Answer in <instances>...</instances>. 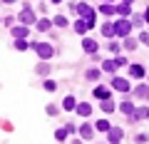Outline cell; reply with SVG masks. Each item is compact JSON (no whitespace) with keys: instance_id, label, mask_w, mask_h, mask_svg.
I'll return each instance as SVG.
<instances>
[{"instance_id":"cell-17","label":"cell","mask_w":149,"mask_h":144,"mask_svg":"<svg viewBox=\"0 0 149 144\" xmlns=\"http://www.w3.org/2000/svg\"><path fill=\"white\" fill-rule=\"evenodd\" d=\"M77 112H80L82 117H90V112H92V107L87 104V102H80V104H77Z\"/></svg>"},{"instance_id":"cell-21","label":"cell","mask_w":149,"mask_h":144,"mask_svg":"<svg viewBox=\"0 0 149 144\" xmlns=\"http://www.w3.org/2000/svg\"><path fill=\"white\" fill-rule=\"evenodd\" d=\"M100 75H102V70H97V67H92V70H87V72H85L87 80H100Z\"/></svg>"},{"instance_id":"cell-10","label":"cell","mask_w":149,"mask_h":144,"mask_svg":"<svg viewBox=\"0 0 149 144\" xmlns=\"http://www.w3.org/2000/svg\"><path fill=\"white\" fill-rule=\"evenodd\" d=\"M132 119H144V117H149V109L147 107H134V112L129 114Z\"/></svg>"},{"instance_id":"cell-23","label":"cell","mask_w":149,"mask_h":144,"mask_svg":"<svg viewBox=\"0 0 149 144\" xmlns=\"http://www.w3.org/2000/svg\"><path fill=\"white\" fill-rule=\"evenodd\" d=\"M95 127H97V129H100V132H109V129H112V124H109V122H107V119H100V122H97V124H95Z\"/></svg>"},{"instance_id":"cell-40","label":"cell","mask_w":149,"mask_h":144,"mask_svg":"<svg viewBox=\"0 0 149 144\" xmlns=\"http://www.w3.org/2000/svg\"><path fill=\"white\" fill-rule=\"evenodd\" d=\"M122 3H132V0H122Z\"/></svg>"},{"instance_id":"cell-2","label":"cell","mask_w":149,"mask_h":144,"mask_svg":"<svg viewBox=\"0 0 149 144\" xmlns=\"http://www.w3.org/2000/svg\"><path fill=\"white\" fill-rule=\"evenodd\" d=\"M32 50L37 52V57H42V60H50L55 55V50H52V45H47V42H32L30 45Z\"/></svg>"},{"instance_id":"cell-24","label":"cell","mask_w":149,"mask_h":144,"mask_svg":"<svg viewBox=\"0 0 149 144\" xmlns=\"http://www.w3.org/2000/svg\"><path fill=\"white\" fill-rule=\"evenodd\" d=\"M119 112H124V114H132V112H134V104H129V102H122V104H119Z\"/></svg>"},{"instance_id":"cell-28","label":"cell","mask_w":149,"mask_h":144,"mask_svg":"<svg viewBox=\"0 0 149 144\" xmlns=\"http://www.w3.org/2000/svg\"><path fill=\"white\" fill-rule=\"evenodd\" d=\"M15 50H27V42H25V38H15Z\"/></svg>"},{"instance_id":"cell-27","label":"cell","mask_w":149,"mask_h":144,"mask_svg":"<svg viewBox=\"0 0 149 144\" xmlns=\"http://www.w3.org/2000/svg\"><path fill=\"white\" fill-rule=\"evenodd\" d=\"M124 50H137V40L134 38H124Z\"/></svg>"},{"instance_id":"cell-6","label":"cell","mask_w":149,"mask_h":144,"mask_svg":"<svg viewBox=\"0 0 149 144\" xmlns=\"http://www.w3.org/2000/svg\"><path fill=\"white\" fill-rule=\"evenodd\" d=\"M20 22H22V25H32V22H37L35 20V13H32L30 8H25V10L20 13Z\"/></svg>"},{"instance_id":"cell-41","label":"cell","mask_w":149,"mask_h":144,"mask_svg":"<svg viewBox=\"0 0 149 144\" xmlns=\"http://www.w3.org/2000/svg\"><path fill=\"white\" fill-rule=\"evenodd\" d=\"M104 3H112V0H104Z\"/></svg>"},{"instance_id":"cell-36","label":"cell","mask_w":149,"mask_h":144,"mask_svg":"<svg viewBox=\"0 0 149 144\" xmlns=\"http://www.w3.org/2000/svg\"><path fill=\"white\" fill-rule=\"evenodd\" d=\"M127 65V57H117V67H124Z\"/></svg>"},{"instance_id":"cell-39","label":"cell","mask_w":149,"mask_h":144,"mask_svg":"<svg viewBox=\"0 0 149 144\" xmlns=\"http://www.w3.org/2000/svg\"><path fill=\"white\" fill-rule=\"evenodd\" d=\"M52 3H62V0H52Z\"/></svg>"},{"instance_id":"cell-7","label":"cell","mask_w":149,"mask_h":144,"mask_svg":"<svg viewBox=\"0 0 149 144\" xmlns=\"http://www.w3.org/2000/svg\"><path fill=\"white\" fill-rule=\"evenodd\" d=\"M72 30L77 32V35H85V32L90 30V25H87V20H85V17H82V20H77V22H74V25H72Z\"/></svg>"},{"instance_id":"cell-19","label":"cell","mask_w":149,"mask_h":144,"mask_svg":"<svg viewBox=\"0 0 149 144\" xmlns=\"http://www.w3.org/2000/svg\"><path fill=\"white\" fill-rule=\"evenodd\" d=\"M62 109H77V102H74V97H65V99H62Z\"/></svg>"},{"instance_id":"cell-11","label":"cell","mask_w":149,"mask_h":144,"mask_svg":"<svg viewBox=\"0 0 149 144\" xmlns=\"http://www.w3.org/2000/svg\"><path fill=\"white\" fill-rule=\"evenodd\" d=\"M102 35H104V38H114V35H117L114 22H104V25H102Z\"/></svg>"},{"instance_id":"cell-13","label":"cell","mask_w":149,"mask_h":144,"mask_svg":"<svg viewBox=\"0 0 149 144\" xmlns=\"http://www.w3.org/2000/svg\"><path fill=\"white\" fill-rule=\"evenodd\" d=\"M134 97H142V99H149V87L147 85H139L134 90Z\"/></svg>"},{"instance_id":"cell-37","label":"cell","mask_w":149,"mask_h":144,"mask_svg":"<svg viewBox=\"0 0 149 144\" xmlns=\"http://www.w3.org/2000/svg\"><path fill=\"white\" fill-rule=\"evenodd\" d=\"M144 20L149 22V8H147V10H144Z\"/></svg>"},{"instance_id":"cell-3","label":"cell","mask_w":149,"mask_h":144,"mask_svg":"<svg viewBox=\"0 0 149 144\" xmlns=\"http://www.w3.org/2000/svg\"><path fill=\"white\" fill-rule=\"evenodd\" d=\"M132 22H127V20H117L114 22V30H117V35L119 38H129V32H132Z\"/></svg>"},{"instance_id":"cell-8","label":"cell","mask_w":149,"mask_h":144,"mask_svg":"<svg viewBox=\"0 0 149 144\" xmlns=\"http://www.w3.org/2000/svg\"><path fill=\"white\" fill-rule=\"evenodd\" d=\"M80 137H82V139H92V137H95L92 124H80Z\"/></svg>"},{"instance_id":"cell-9","label":"cell","mask_w":149,"mask_h":144,"mask_svg":"<svg viewBox=\"0 0 149 144\" xmlns=\"http://www.w3.org/2000/svg\"><path fill=\"white\" fill-rule=\"evenodd\" d=\"M129 75H132L134 80H142L144 77V67L142 65H129Z\"/></svg>"},{"instance_id":"cell-35","label":"cell","mask_w":149,"mask_h":144,"mask_svg":"<svg viewBox=\"0 0 149 144\" xmlns=\"http://www.w3.org/2000/svg\"><path fill=\"white\" fill-rule=\"evenodd\" d=\"M107 47H109L112 52H119V45H117V42H109V45H107Z\"/></svg>"},{"instance_id":"cell-4","label":"cell","mask_w":149,"mask_h":144,"mask_svg":"<svg viewBox=\"0 0 149 144\" xmlns=\"http://www.w3.org/2000/svg\"><path fill=\"white\" fill-rule=\"evenodd\" d=\"M107 139H109L112 144H114V142H122V139H124V132H122L119 127H112L109 132H107Z\"/></svg>"},{"instance_id":"cell-34","label":"cell","mask_w":149,"mask_h":144,"mask_svg":"<svg viewBox=\"0 0 149 144\" xmlns=\"http://www.w3.org/2000/svg\"><path fill=\"white\" fill-rule=\"evenodd\" d=\"M47 114H57V104H47Z\"/></svg>"},{"instance_id":"cell-31","label":"cell","mask_w":149,"mask_h":144,"mask_svg":"<svg viewBox=\"0 0 149 144\" xmlns=\"http://www.w3.org/2000/svg\"><path fill=\"white\" fill-rule=\"evenodd\" d=\"M132 25L134 27H142L144 25V15H132Z\"/></svg>"},{"instance_id":"cell-30","label":"cell","mask_w":149,"mask_h":144,"mask_svg":"<svg viewBox=\"0 0 149 144\" xmlns=\"http://www.w3.org/2000/svg\"><path fill=\"white\" fill-rule=\"evenodd\" d=\"M52 25H57V27H65V25H67V17H65V15H57V17L52 20Z\"/></svg>"},{"instance_id":"cell-1","label":"cell","mask_w":149,"mask_h":144,"mask_svg":"<svg viewBox=\"0 0 149 144\" xmlns=\"http://www.w3.org/2000/svg\"><path fill=\"white\" fill-rule=\"evenodd\" d=\"M72 10L77 13V15H82V17H85L90 27H95V10H92V8L87 5V3H74V5H72Z\"/></svg>"},{"instance_id":"cell-22","label":"cell","mask_w":149,"mask_h":144,"mask_svg":"<svg viewBox=\"0 0 149 144\" xmlns=\"http://www.w3.org/2000/svg\"><path fill=\"white\" fill-rule=\"evenodd\" d=\"M100 13H104V15H112V13H117V8L112 5V3H104V5L100 8Z\"/></svg>"},{"instance_id":"cell-32","label":"cell","mask_w":149,"mask_h":144,"mask_svg":"<svg viewBox=\"0 0 149 144\" xmlns=\"http://www.w3.org/2000/svg\"><path fill=\"white\" fill-rule=\"evenodd\" d=\"M42 87H45L47 92H55V90H57V85H55L52 80H45V85H42Z\"/></svg>"},{"instance_id":"cell-33","label":"cell","mask_w":149,"mask_h":144,"mask_svg":"<svg viewBox=\"0 0 149 144\" xmlns=\"http://www.w3.org/2000/svg\"><path fill=\"white\" fill-rule=\"evenodd\" d=\"M139 42L149 45V32H139Z\"/></svg>"},{"instance_id":"cell-38","label":"cell","mask_w":149,"mask_h":144,"mask_svg":"<svg viewBox=\"0 0 149 144\" xmlns=\"http://www.w3.org/2000/svg\"><path fill=\"white\" fill-rule=\"evenodd\" d=\"M3 3H13V0H3Z\"/></svg>"},{"instance_id":"cell-20","label":"cell","mask_w":149,"mask_h":144,"mask_svg":"<svg viewBox=\"0 0 149 144\" xmlns=\"http://www.w3.org/2000/svg\"><path fill=\"white\" fill-rule=\"evenodd\" d=\"M129 13H132V8H129V3H119V5H117V15H129Z\"/></svg>"},{"instance_id":"cell-26","label":"cell","mask_w":149,"mask_h":144,"mask_svg":"<svg viewBox=\"0 0 149 144\" xmlns=\"http://www.w3.org/2000/svg\"><path fill=\"white\" fill-rule=\"evenodd\" d=\"M67 134H70L67 127H65V129H57V132H55V139H57V142H62V139H67Z\"/></svg>"},{"instance_id":"cell-12","label":"cell","mask_w":149,"mask_h":144,"mask_svg":"<svg viewBox=\"0 0 149 144\" xmlns=\"http://www.w3.org/2000/svg\"><path fill=\"white\" fill-rule=\"evenodd\" d=\"M82 47H85V52L95 55V52H97V47H100V45H97L95 40H85V42H82Z\"/></svg>"},{"instance_id":"cell-15","label":"cell","mask_w":149,"mask_h":144,"mask_svg":"<svg viewBox=\"0 0 149 144\" xmlns=\"http://www.w3.org/2000/svg\"><path fill=\"white\" fill-rule=\"evenodd\" d=\"M95 97L97 99H109V90L107 87H95Z\"/></svg>"},{"instance_id":"cell-16","label":"cell","mask_w":149,"mask_h":144,"mask_svg":"<svg viewBox=\"0 0 149 144\" xmlns=\"http://www.w3.org/2000/svg\"><path fill=\"white\" fill-rule=\"evenodd\" d=\"M102 70H104V72H114V70H117V60H104V62H102Z\"/></svg>"},{"instance_id":"cell-18","label":"cell","mask_w":149,"mask_h":144,"mask_svg":"<svg viewBox=\"0 0 149 144\" xmlns=\"http://www.w3.org/2000/svg\"><path fill=\"white\" fill-rule=\"evenodd\" d=\"M13 35H15V38H27V27L20 22L17 27H13Z\"/></svg>"},{"instance_id":"cell-14","label":"cell","mask_w":149,"mask_h":144,"mask_svg":"<svg viewBox=\"0 0 149 144\" xmlns=\"http://www.w3.org/2000/svg\"><path fill=\"white\" fill-rule=\"evenodd\" d=\"M35 72H37L40 77H47V75H50V65H47V62H40V65L35 67Z\"/></svg>"},{"instance_id":"cell-5","label":"cell","mask_w":149,"mask_h":144,"mask_svg":"<svg viewBox=\"0 0 149 144\" xmlns=\"http://www.w3.org/2000/svg\"><path fill=\"white\" fill-rule=\"evenodd\" d=\"M112 87L117 92H129V82L124 80V77H114V80H112Z\"/></svg>"},{"instance_id":"cell-25","label":"cell","mask_w":149,"mask_h":144,"mask_svg":"<svg viewBox=\"0 0 149 144\" xmlns=\"http://www.w3.org/2000/svg\"><path fill=\"white\" fill-rule=\"evenodd\" d=\"M35 25H37V30H40V32H45V30H50V25H52V22H50V20H37Z\"/></svg>"},{"instance_id":"cell-29","label":"cell","mask_w":149,"mask_h":144,"mask_svg":"<svg viewBox=\"0 0 149 144\" xmlns=\"http://www.w3.org/2000/svg\"><path fill=\"white\" fill-rule=\"evenodd\" d=\"M102 109H104V112H114V102L112 99H102Z\"/></svg>"}]
</instances>
